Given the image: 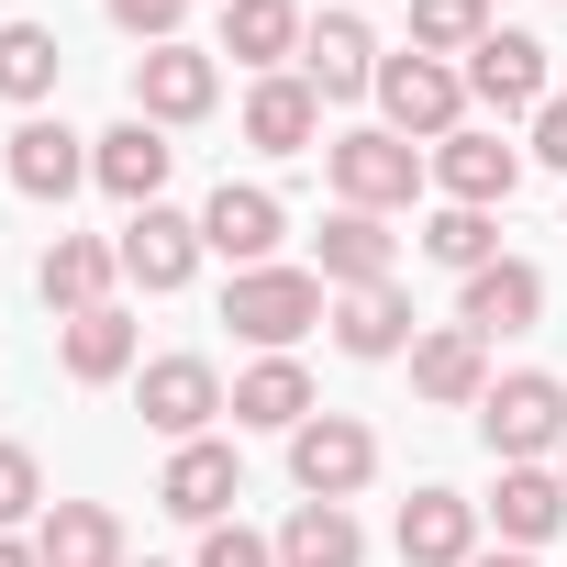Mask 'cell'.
Masks as SVG:
<instances>
[{"label": "cell", "mask_w": 567, "mask_h": 567, "mask_svg": "<svg viewBox=\"0 0 567 567\" xmlns=\"http://www.w3.org/2000/svg\"><path fill=\"white\" fill-rule=\"evenodd\" d=\"M223 323L256 357H290L312 323H334V290H323V267H234L223 278Z\"/></svg>", "instance_id": "cell-1"}, {"label": "cell", "mask_w": 567, "mask_h": 567, "mask_svg": "<svg viewBox=\"0 0 567 567\" xmlns=\"http://www.w3.org/2000/svg\"><path fill=\"white\" fill-rule=\"evenodd\" d=\"M323 178H334V200H346V212H412V200H423V178H434V156H423V145H401L390 123H357V134H334V145H323Z\"/></svg>", "instance_id": "cell-2"}, {"label": "cell", "mask_w": 567, "mask_h": 567, "mask_svg": "<svg viewBox=\"0 0 567 567\" xmlns=\"http://www.w3.org/2000/svg\"><path fill=\"white\" fill-rule=\"evenodd\" d=\"M478 445H489L501 467H556V445H567V379H545V368L489 379V401H478Z\"/></svg>", "instance_id": "cell-3"}, {"label": "cell", "mask_w": 567, "mask_h": 567, "mask_svg": "<svg viewBox=\"0 0 567 567\" xmlns=\"http://www.w3.org/2000/svg\"><path fill=\"white\" fill-rule=\"evenodd\" d=\"M379 123L434 156L445 134H467V68H445V56H379Z\"/></svg>", "instance_id": "cell-4"}, {"label": "cell", "mask_w": 567, "mask_h": 567, "mask_svg": "<svg viewBox=\"0 0 567 567\" xmlns=\"http://www.w3.org/2000/svg\"><path fill=\"white\" fill-rule=\"evenodd\" d=\"M134 412H145L167 445H200V434L234 412V390H223L212 357H145V368H134Z\"/></svg>", "instance_id": "cell-5"}, {"label": "cell", "mask_w": 567, "mask_h": 567, "mask_svg": "<svg viewBox=\"0 0 567 567\" xmlns=\"http://www.w3.org/2000/svg\"><path fill=\"white\" fill-rule=\"evenodd\" d=\"M290 478H301V501H357V489L379 478V434H368L357 412H312V423L290 434Z\"/></svg>", "instance_id": "cell-6"}, {"label": "cell", "mask_w": 567, "mask_h": 567, "mask_svg": "<svg viewBox=\"0 0 567 567\" xmlns=\"http://www.w3.org/2000/svg\"><path fill=\"white\" fill-rule=\"evenodd\" d=\"M112 256H123V278H134V290L145 301H167V290H189V267L212 256L200 245V212H123V234H112Z\"/></svg>", "instance_id": "cell-7"}, {"label": "cell", "mask_w": 567, "mask_h": 567, "mask_svg": "<svg viewBox=\"0 0 567 567\" xmlns=\"http://www.w3.org/2000/svg\"><path fill=\"white\" fill-rule=\"evenodd\" d=\"M200 245H212L223 267H278L290 212H278V189H256V178H223V189L200 200Z\"/></svg>", "instance_id": "cell-8"}, {"label": "cell", "mask_w": 567, "mask_h": 567, "mask_svg": "<svg viewBox=\"0 0 567 567\" xmlns=\"http://www.w3.org/2000/svg\"><path fill=\"white\" fill-rule=\"evenodd\" d=\"M212 101H223V68H212V45H145L134 56V112L145 123H212Z\"/></svg>", "instance_id": "cell-9"}, {"label": "cell", "mask_w": 567, "mask_h": 567, "mask_svg": "<svg viewBox=\"0 0 567 567\" xmlns=\"http://www.w3.org/2000/svg\"><path fill=\"white\" fill-rule=\"evenodd\" d=\"M167 167H178V145H167V123H145V112H123L112 134H90V178H101L123 212H156V200H167Z\"/></svg>", "instance_id": "cell-10"}, {"label": "cell", "mask_w": 567, "mask_h": 567, "mask_svg": "<svg viewBox=\"0 0 567 567\" xmlns=\"http://www.w3.org/2000/svg\"><path fill=\"white\" fill-rule=\"evenodd\" d=\"M234 501H245V456L223 445V434H200V445H178L167 456V478H156V512H178V523H234Z\"/></svg>", "instance_id": "cell-11"}, {"label": "cell", "mask_w": 567, "mask_h": 567, "mask_svg": "<svg viewBox=\"0 0 567 567\" xmlns=\"http://www.w3.org/2000/svg\"><path fill=\"white\" fill-rule=\"evenodd\" d=\"M456 323L478 334V346H501V334H534L545 323V267L534 256H489L467 290H456Z\"/></svg>", "instance_id": "cell-12"}, {"label": "cell", "mask_w": 567, "mask_h": 567, "mask_svg": "<svg viewBox=\"0 0 567 567\" xmlns=\"http://www.w3.org/2000/svg\"><path fill=\"white\" fill-rule=\"evenodd\" d=\"M0 178H12L23 200H68V189L90 178V134H68L56 112H23L12 145H0Z\"/></svg>", "instance_id": "cell-13"}, {"label": "cell", "mask_w": 567, "mask_h": 567, "mask_svg": "<svg viewBox=\"0 0 567 567\" xmlns=\"http://www.w3.org/2000/svg\"><path fill=\"white\" fill-rule=\"evenodd\" d=\"M390 545H401V567H467V556H478V501L434 478V489H412V501H401Z\"/></svg>", "instance_id": "cell-14"}, {"label": "cell", "mask_w": 567, "mask_h": 567, "mask_svg": "<svg viewBox=\"0 0 567 567\" xmlns=\"http://www.w3.org/2000/svg\"><path fill=\"white\" fill-rule=\"evenodd\" d=\"M434 189H445V200H467V212H501V200L523 189V145H501V134H478V123H467V134H445V145H434Z\"/></svg>", "instance_id": "cell-15"}, {"label": "cell", "mask_w": 567, "mask_h": 567, "mask_svg": "<svg viewBox=\"0 0 567 567\" xmlns=\"http://www.w3.org/2000/svg\"><path fill=\"white\" fill-rule=\"evenodd\" d=\"M312 134H323V90L301 68H278V79L245 90V145L256 156H312Z\"/></svg>", "instance_id": "cell-16"}, {"label": "cell", "mask_w": 567, "mask_h": 567, "mask_svg": "<svg viewBox=\"0 0 567 567\" xmlns=\"http://www.w3.org/2000/svg\"><path fill=\"white\" fill-rule=\"evenodd\" d=\"M301 34H312L301 0H223V56H234V68H256V79L301 68Z\"/></svg>", "instance_id": "cell-17"}, {"label": "cell", "mask_w": 567, "mask_h": 567, "mask_svg": "<svg viewBox=\"0 0 567 567\" xmlns=\"http://www.w3.org/2000/svg\"><path fill=\"white\" fill-rule=\"evenodd\" d=\"M467 101H489V112H523V123H534V112L556 101V90H545V45L501 23V34L467 56Z\"/></svg>", "instance_id": "cell-18"}, {"label": "cell", "mask_w": 567, "mask_h": 567, "mask_svg": "<svg viewBox=\"0 0 567 567\" xmlns=\"http://www.w3.org/2000/svg\"><path fill=\"white\" fill-rule=\"evenodd\" d=\"M478 512L501 523V545H523V556H545V545L567 534V478H556V467H501V489H489Z\"/></svg>", "instance_id": "cell-19"}, {"label": "cell", "mask_w": 567, "mask_h": 567, "mask_svg": "<svg viewBox=\"0 0 567 567\" xmlns=\"http://www.w3.org/2000/svg\"><path fill=\"white\" fill-rule=\"evenodd\" d=\"M112 278H123V256H112L101 234H56V245H45V267H34V290H45V312H56V323H79V312H101V301H112Z\"/></svg>", "instance_id": "cell-20"}, {"label": "cell", "mask_w": 567, "mask_h": 567, "mask_svg": "<svg viewBox=\"0 0 567 567\" xmlns=\"http://www.w3.org/2000/svg\"><path fill=\"white\" fill-rule=\"evenodd\" d=\"M301 79H312L323 101H357V90H379V34H368L357 12H323V23L301 34Z\"/></svg>", "instance_id": "cell-21"}, {"label": "cell", "mask_w": 567, "mask_h": 567, "mask_svg": "<svg viewBox=\"0 0 567 567\" xmlns=\"http://www.w3.org/2000/svg\"><path fill=\"white\" fill-rule=\"evenodd\" d=\"M412 390H423V401H445V412H478V401H489V346H478L467 323L412 334Z\"/></svg>", "instance_id": "cell-22"}, {"label": "cell", "mask_w": 567, "mask_h": 567, "mask_svg": "<svg viewBox=\"0 0 567 567\" xmlns=\"http://www.w3.org/2000/svg\"><path fill=\"white\" fill-rule=\"evenodd\" d=\"M323 290H379V278L401 267V245H390V212H346L334 200V223H323Z\"/></svg>", "instance_id": "cell-23"}, {"label": "cell", "mask_w": 567, "mask_h": 567, "mask_svg": "<svg viewBox=\"0 0 567 567\" xmlns=\"http://www.w3.org/2000/svg\"><path fill=\"white\" fill-rule=\"evenodd\" d=\"M334 346L346 357H412V290L401 278H379V290H334Z\"/></svg>", "instance_id": "cell-24"}, {"label": "cell", "mask_w": 567, "mask_h": 567, "mask_svg": "<svg viewBox=\"0 0 567 567\" xmlns=\"http://www.w3.org/2000/svg\"><path fill=\"white\" fill-rule=\"evenodd\" d=\"M323 401H312V368L301 357H256L245 379H234V423H256V434H301Z\"/></svg>", "instance_id": "cell-25"}, {"label": "cell", "mask_w": 567, "mask_h": 567, "mask_svg": "<svg viewBox=\"0 0 567 567\" xmlns=\"http://www.w3.org/2000/svg\"><path fill=\"white\" fill-rule=\"evenodd\" d=\"M34 556L45 567H134L123 556V512H101V501H56L34 523Z\"/></svg>", "instance_id": "cell-26"}, {"label": "cell", "mask_w": 567, "mask_h": 567, "mask_svg": "<svg viewBox=\"0 0 567 567\" xmlns=\"http://www.w3.org/2000/svg\"><path fill=\"white\" fill-rule=\"evenodd\" d=\"M278 567H368V523L346 501H301L278 523Z\"/></svg>", "instance_id": "cell-27"}, {"label": "cell", "mask_w": 567, "mask_h": 567, "mask_svg": "<svg viewBox=\"0 0 567 567\" xmlns=\"http://www.w3.org/2000/svg\"><path fill=\"white\" fill-rule=\"evenodd\" d=\"M68 379H79V390L134 379V312H123V301H101V312H79V323H68Z\"/></svg>", "instance_id": "cell-28"}, {"label": "cell", "mask_w": 567, "mask_h": 567, "mask_svg": "<svg viewBox=\"0 0 567 567\" xmlns=\"http://www.w3.org/2000/svg\"><path fill=\"white\" fill-rule=\"evenodd\" d=\"M56 23H0V101H23V112H45L56 101Z\"/></svg>", "instance_id": "cell-29"}, {"label": "cell", "mask_w": 567, "mask_h": 567, "mask_svg": "<svg viewBox=\"0 0 567 567\" xmlns=\"http://www.w3.org/2000/svg\"><path fill=\"white\" fill-rule=\"evenodd\" d=\"M489 34H501V23H489V0H412V56H445V68H467Z\"/></svg>", "instance_id": "cell-30"}, {"label": "cell", "mask_w": 567, "mask_h": 567, "mask_svg": "<svg viewBox=\"0 0 567 567\" xmlns=\"http://www.w3.org/2000/svg\"><path fill=\"white\" fill-rule=\"evenodd\" d=\"M423 256H434V267H456V278H478V267L501 256V212H467V200L423 212Z\"/></svg>", "instance_id": "cell-31"}, {"label": "cell", "mask_w": 567, "mask_h": 567, "mask_svg": "<svg viewBox=\"0 0 567 567\" xmlns=\"http://www.w3.org/2000/svg\"><path fill=\"white\" fill-rule=\"evenodd\" d=\"M23 523H45V467L34 445H0V534H23Z\"/></svg>", "instance_id": "cell-32"}, {"label": "cell", "mask_w": 567, "mask_h": 567, "mask_svg": "<svg viewBox=\"0 0 567 567\" xmlns=\"http://www.w3.org/2000/svg\"><path fill=\"white\" fill-rule=\"evenodd\" d=\"M189 567H278V534H256V523H212Z\"/></svg>", "instance_id": "cell-33"}, {"label": "cell", "mask_w": 567, "mask_h": 567, "mask_svg": "<svg viewBox=\"0 0 567 567\" xmlns=\"http://www.w3.org/2000/svg\"><path fill=\"white\" fill-rule=\"evenodd\" d=\"M101 12L134 34V45H178V23H189V0H101Z\"/></svg>", "instance_id": "cell-34"}, {"label": "cell", "mask_w": 567, "mask_h": 567, "mask_svg": "<svg viewBox=\"0 0 567 567\" xmlns=\"http://www.w3.org/2000/svg\"><path fill=\"white\" fill-rule=\"evenodd\" d=\"M523 156H545V167L567 178V90H556V101L534 112V134H523Z\"/></svg>", "instance_id": "cell-35"}, {"label": "cell", "mask_w": 567, "mask_h": 567, "mask_svg": "<svg viewBox=\"0 0 567 567\" xmlns=\"http://www.w3.org/2000/svg\"><path fill=\"white\" fill-rule=\"evenodd\" d=\"M467 567H534V556H523V545H478Z\"/></svg>", "instance_id": "cell-36"}, {"label": "cell", "mask_w": 567, "mask_h": 567, "mask_svg": "<svg viewBox=\"0 0 567 567\" xmlns=\"http://www.w3.org/2000/svg\"><path fill=\"white\" fill-rule=\"evenodd\" d=\"M0 567H45V556H34V545H23V534H0Z\"/></svg>", "instance_id": "cell-37"}, {"label": "cell", "mask_w": 567, "mask_h": 567, "mask_svg": "<svg viewBox=\"0 0 567 567\" xmlns=\"http://www.w3.org/2000/svg\"><path fill=\"white\" fill-rule=\"evenodd\" d=\"M556 478H567V445H556Z\"/></svg>", "instance_id": "cell-38"}, {"label": "cell", "mask_w": 567, "mask_h": 567, "mask_svg": "<svg viewBox=\"0 0 567 567\" xmlns=\"http://www.w3.org/2000/svg\"><path fill=\"white\" fill-rule=\"evenodd\" d=\"M145 567H156V556H145Z\"/></svg>", "instance_id": "cell-39"}]
</instances>
